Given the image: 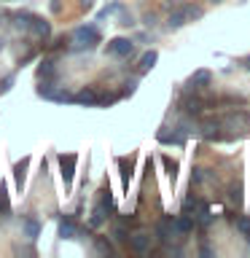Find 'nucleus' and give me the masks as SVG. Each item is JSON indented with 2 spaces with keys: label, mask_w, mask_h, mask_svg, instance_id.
I'll use <instances>...</instances> for the list:
<instances>
[{
  "label": "nucleus",
  "mask_w": 250,
  "mask_h": 258,
  "mask_svg": "<svg viewBox=\"0 0 250 258\" xmlns=\"http://www.w3.org/2000/svg\"><path fill=\"white\" fill-rule=\"evenodd\" d=\"M76 164H78V156L76 153H68V156H59V167H62V180L65 185H70L73 183V175H76Z\"/></svg>",
  "instance_id": "7ed1b4c3"
},
{
  "label": "nucleus",
  "mask_w": 250,
  "mask_h": 258,
  "mask_svg": "<svg viewBox=\"0 0 250 258\" xmlns=\"http://www.w3.org/2000/svg\"><path fill=\"white\" fill-rule=\"evenodd\" d=\"M175 221H172V218H161V221H159V226H156V237H159V242H169V239H172L175 237Z\"/></svg>",
  "instance_id": "423d86ee"
},
{
  "label": "nucleus",
  "mask_w": 250,
  "mask_h": 258,
  "mask_svg": "<svg viewBox=\"0 0 250 258\" xmlns=\"http://www.w3.org/2000/svg\"><path fill=\"white\" fill-rule=\"evenodd\" d=\"M105 218H108V207H105L102 202H100V205L94 207V213H92V221H89V226H92V229H97V226H102V223H105Z\"/></svg>",
  "instance_id": "2eb2a0df"
},
{
  "label": "nucleus",
  "mask_w": 250,
  "mask_h": 258,
  "mask_svg": "<svg viewBox=\"0 0 250 258\" xmlns=\"http://www.w3.org/2000/svg\"><path fill=\"white\" fill-rule=\"evenodd\" d=\"M129 247L135 250V253H148L151 250V237L148 234H143V231H137V234H129Z\"/></svg>",
  "instance_id": "39448f33"
},
{
  "label": "nucleus",
  "mask_w": 250,
  "mask_h": 258,
  "mask_svg": "<svg viewBox=\"0 0 250 258\" xmlns=\"http://www.w3.org/2000/svg\"><path fill=\"white\" fill-rule=\"evenodd\" d=\"M27 167H30V156H24L22 161H16L14 164V180H16V185H24V177H27Z\"/></svg>",
  "instance_id": "f8f14e48"
},
{
  "label": "nucleus",
  "mask_w": 250,
  "mask_h": 258,
  "mask_svg": "<svg viewBox=\"0 0 250 258\" xmlns=\"http://www.w3.org/2000/svg\"><path fill=\"white\" fill-rule=\"evenodd\" d=\"M183 110L189 113V116H202V110H205V100H199V97H185V100H183Z\"/></svg>",
  "instance_id": "6e6552de"
},
{
  "label": "nucleus",
  "mask_w": 250,
  "mask_h": 258,
  "mask_svg": "<svg viewBox=\"0 0 250 258\" xmlns=\"http://www.w3.org/2000/svg\"><path fill=\"white\" fill-rule=\"evenodd\" d=\"M229 197H231V202H234V205H242V188H239V183H237V185H231Z\"/></svg>",
  "instance_id": "b1692460"
},
{
  "label": "nucleus",
  "mask_w": 250,
  "mask_h": 258,
  "mask_svg": "<svg viewBox=\"0 0 250 258\" xmlns=\"http://www.w3.org/2000/svg\"><path fill=\"white\" fill-rule=\"evenodd\" d=\"M97 250H100V253H113V247L108 245V242H102V239H97Z\"/></svg>",
  "instance_id": "c85d7f7f"
},
{
  "label": "nucleus",
  "mask_w": 250,
  "mask_h": 258,
  "mask_svg": "<svg viewBox=\"0 0 250 258\" xmlns=\"http://www.w3.org/2000/svg\"><path fill=\"white\" fill-rule=\"evenodd\" d=\"M180 8H183V14H185V19H189V22H194V19H199V16H202V8H199V6L180 3Z\"/></svg>",
  "instance_id": "aec40b11"
},
{
  "label": "nucleus",
  "mask_w": 250,
  "mask_h": 258,
  "mask_svg": "<svg viewBox=\"0 0 250 258\" xmlns=\"http://www.w3.org/2000/svg\"><path fill=\"white\" fill-rule=\"evenodd\" d=\"M92 0H81V11H92Z\"/></svg>",
  "instance_id": "473e14b6"
},
{
  "label": "nucleus",
  "mask_w": 250,
  "mask_h": 258,
  "mask_svg": "<svg viewBox=\"0 0 250 258\" xmlns=\"http://www.w3.org/2000/svg\"><path fill=\"white\" fill-rule=\"evenodd\" d=\"M213 3H221V0H213Z\"/></svg>",
  "instance_id": "c9c22d12"
},
{
  "label": "nucleus",
  "mask_w": 250,
  "mask_h": 258,
  "mask_svg": "<svg viewBox=\"0 0 250 258\" xmlns=\"http://www.w3.org/2000/svg\"><path fill=\"white\" fill-rule=\"evenodd\" d=\"M118 167H121V180H124V185H129V177H132V169H135V159L132 156H129V159L121 156Z\"/></svg>",
  "instance_id": "4468645a"
},
{
  "label": "nucleus",
  "mask_w": 250,
  "mask_h": 258,
  "mask_svg": "<svg viewBox=\"0 0 250 258\" xmlns=\"http://www.w3.org/2000/svg\"><path fill=\"white\" fill-rule=\"evenodd\" d=\"M51 11H54V14L62 11V3H59V0H54V3H51Z\"/></svg>",
  "instance_id": "72a5a7b5"
},
{
  "label": "nucleus",
  "mask_w": 250,
  "mask_h": 258,
  "mask_svg": "<svg viewBox=\"0 0 250 258\" xmlns=\"http://www.w3.org/2000/svg\"><path fill=\"white\" fill-rule=\"evenodd\" d=\"M54 59H43V62H40L38 64V78H51L54 76Z\"/></svg>",
  "instance_id": "6ab92c4d"
},
{
  "label": "nucleus",
  "mask_w": 250,
  "mask_h": 258,
  "mask_svg": "<svg viewBox=\"0 0 250 258\" xmlns=\"http://www.w3.org/2000/svg\"><path fill=\"white\" fill-rule=\"evenodd\" d=\"M185 22H189V19H185V14H183V8H180V3H177V6H175V11H169L167 27H169V30H180V27H183Z\"/></svg>",
  "instance_id": "9d476101"
},
{
  "label": "nucleus",
  "mask_w": 250,
  "mask_h": 258,
  "mask_svg": "<svg viewBox=\"0 0 250 258\" xmlns=\"http://www.w3.org/2000/svg\"><path fill=\"white\" fill-rule=\"evenodd\" d=\"M156 59H159L156 51H145V54L140 56V73H148L153 64H156Z\"/></svg>",
  "instance_id": "a211bd4d"
},
{
  "label": "nucleus",
  "mask_w": 250,
  "mask_h": 258,
  "mask_svg": "<svg viewBox=\"0 0 250 258\" xmlns=\"http://www.w3.org/2000/svg\"><path fill=\"white\" fill-rule=\"evenodd\" d=\"M76 234H78V226L73 223L70 215H65L62 221H59V237H62V239H73Z\"/></svg>",
  "instance_id": "9b49d317"
},
{
  "label": "nucleus",
  "mask_w": 250,
  "mask_h": 258,
  "mask_svg": "<svg viewBox=\"0 0 250 258\" xmlns=\"http://www.w3.org/2000/svg\"><path fill=\"white\" fill-rule=\"evenodd\" d=\"M247 121H250V116H247Z\"/></svg>",
  "instance_id": "e433bc0d"
},
{
  "label": "nucleus",
  "mask_w": 250,
  "mask_h": 258,
  "mask_svg": "<svg viewBox=\"0 0 250 258\" xmlns=\"http://www.w3.org/2000/svg\"><path fill=\"white\" fill-rule=\"evenodd\" d=\"M14 19H16L14 24H16V27H19V30H30V24H32V14L22 11V14H16Z\"/></svg>",
  "instance_id": "412c9836"
},
{
  "label": "nucleus",
  "mask_w": 250,
  "mask_h": 258,
  "mask_svg": "<svg viewBox=\"0 0 250 258\" xmlns=\"http://www.w3.org/2000/svg\"><path fill=\"white\" fill-rule=\"evenodd\" d=\"M113 237H116L118 242H127L129 239V231H127V223H118L116 229H113Z\"/></svg>",
  "instance_id": "5701e85b"
},
{
  "label": "nucleus",
  "mask_w": 250,
  "mask_h": 258,
  "mask_svg": "<svg viewBox=\"0 0 250 258\" xmlns=\"http://www.w3.org/2000/svg\"><path fill=\"white\" fill-rule=\"evenodd\" d=\"M11 84H14V78H11V76H8V78H3V81H0V94H6V92H8V89H11Z\"/></svg>",
  "instance_id": "cd10ccee"
},
{
  "label": "nucleus",
  "mask_w": 250,
  "mask_h": 258,
  "mask_svg": "<svg viewBox=\"0 0 250 258\" xmlns=\"http://www.w3.org/2000/svg\"><path fill=\"white\" fill-rule=\"evenodd\" d=\"M73 40H76V48H94L97 43H100V32H97V27H78L76 32H73Z\"/></svg>",
  "instance_id": "f257e3e1"
},
{
  "label": "nucleus",
  "mask_w": 250,
  "mask_h": 258,
  "mask_svg": "<svg viewBox=\"0 0 250 258\" xmlns=\"http://www.w3.org/2000/svg\"><path fill=\"white\" fill-rule=\"evenodd\" d=\"M135 51V43L129 38H113V40H108V54H113V56H129Z\"/></svg>",
  "instance_id": "f03ea898"
},
{
  "label": "nucleus",
  "mask_w": 250,
  "mask_h": 258,
  "mask_svg": "<svg viewBox=\"0 0 250 258\" xmlns=\"http://www.w3.org/2000/svg\"><path fill=\"white\" fill-rule=\"evenodd\" d=\"M145 24L153 27V24H156V14H145Z\"/></svg>",
  "instance_id": "7c9ffc66"
},
{
  "label": "nucleus",
  "mask_w": 250,
  "mask_h": 258,
  "mask_svg": "<svg viewBox=\"0 0 250 258\" xmlns=\"http://www.w3.org/2000/svg\"><path fill=\"white\" fill-rule=\"evenodd\" d=\"M22 226H24V234H27L30 239H35L38 234H40V223L35 221V218H24V221H22Z\"/></svg>",
  "instance_id": "dca6fc26"
},
{
  "label": "nucleus",
  "mask_w": 250,
  "mask_h": 258,
  "mask_svg": "<svg viewBox=\"0 0 250 258\" xmlns=\"http://www.w3.org/2000/svg\"><path fill=\"white\" fill-rule=\"evenodd\" d=\"M73 102H78V105H97V92H94V89H81L78 94H73Z\"/></svg>",
  "instance_id": "ddd939ff"
},
{
  "label": "nucleus",
  "mask_w": 250,
  "mask_h": 258,
  "mask_svg": "<svg viewBox=\"0 0 250 258\" xmlns=\"http://www.w3.org/2000/svg\"><path fill=\"white\" fill-rule=\"evenodd\" d=\"M0 207L8 210V191H6V183H0Z\"/></svg>",
  "instance_id": "a878e982"
},
{
  "label": "nucleus",
  "mask_w": 250,
  "mask_h": 258,
  "mask_svg": "<svg viewBox=\"0 0 250 258\" xmlns=\"http://www.w3.org/2000/svg\"><path fill=\"white\" fill-rule=\"evenodd\" d=\"M100 202H102V205H105V207H108V210L113 207V197H110V191H108V188H105V191H102V199H100Z\"/></svg>",
  "instance_id": "bb28decb"
},
{
  "label": "nucleus",
  "mask_w": 250,
  "mask_h": 258,
  "mask_svg": "<svg viewBox=\"0 0 250 258\" xmlns=\"http://www.w3.org/2000/svg\"><path fill=\"white\" fill-rule=\"evenodd\" d=\"M242 64H245V68L250 70V54H247V56H242Z\"/></svg>",
  "instance_id": "f704fd0d"
},
{
  "label": "nucleus",
  "mask_w": 250,
  "mask_h": 258,
  "mask_svg": "<svg viewBox=\"0 0 250 258\" xmlns=\"http://www.w3.org/2000/svg\"><path fill=\"white\" fill-rule=\"evenodd\" d=\"M191 229H194L191 215H185V213H183L180 218H175V231H177V234H189Z\"/></svg>",
  "instance_id": "f3484780"
},
{
  "label": "nucleus",
  "mask_w": 250,
  "mask_h": 258,
  "mask_svg": "<svg viewBox=\"0 0 250 258\" xmlns=\"http://www.w3.org/2000/svg\"><path fill=\"white\" fill-rule=\"evenodd\" d=\"M161 161H164V169H167L169 180H175V177H177V164H175V161L169 159V156H164V159H161Z\"/></svg>",
  "instance_id": "4be33fe9"
},
{
  "label": "nucleus",
  "mask_w": 250,
  "mask_h": 258,
  "mask_svg": "<svg viewBox=\"0 0 250 258\" xmlns=\"http://www.w3.org/2000/svg\"><path fill=\"white\" fill-rule=\"evenodd\" d=\"M156 137H159V143H164V145H183V140H185V135L180 129H169V126L159 129Z\"/></svg>",
  "instance_id": "20e7f679"
},
{
  "label": "nucleus",
  "mask_w": 250,
  "mask_h": 258,
  "mask_svg": "<svg viewBox=\"0 0 250 258\" xmlns=\"http://www.w3.org/2000/svg\"><path fill=\"white\" fill-rule=\"evenodd\" d=\"M207 84H210V70H197L189 78V92H202Z\"/></svg>",
  "instance_id": "0eeeda50"
},
{
  "label": "nucleus",
  "mask_w": 250,
  "mask_h": 258,
  "mask_svg": "<svg viewBox=\"0 0 250 258\" xmlns=\"http://www.w3.org/2000/svg\"><path fill=\"white\" fill-rule=\"evenodd\" d=\"M121 24H124V27H132V24H135V19H132L129 14H124V16H121Z\"/></svg>",
  "instance_id": "c756f323"
},
{
  "label": "nucleus",
  "mask_w": 250,
  "mask_h": 258,
  "mask_svg": "<svg viewBox=\"0 0 250 258\" xmlns=\"http://www.w3.org/2000/svg\"><path fill=\"white\" fill-rule=\"evenodd\" d=\"M30 30L32 32H35V35L38 38H48V35H51V24H48L46 19H40V16H32V24H30Z\"/></svg>",
  "instance_id": "1a4fd4ad"
},
{
  "label": "nucleus",
  "mask_w": 250,
  "mask_h": 258,
  "mask_svg": "<svg viewBox=\"0 0 250 258\" xmlns=\"http://www.w3.org/2000/svg\"><path fill=\"white\" fill-rule=\"evenodd\" d=\"M127 89H124V94H132L135 92V86H137V81H129V84H124Z\"/></svg>",
  "instance_id": "2f4dec72"
},
{
  "label": "nucleus",
  "mask_w": 250,
  "mask_h": 258,
  "mask_svg": "<svg viewBox=\"0 0 250 258\" xmlns=\"http://www.w3.org/2000/svg\"><path fill=\"white\" fill-rule=\"evenodd\" d=\"M234 223H237V229L242 234H250V221H247V218H234Z\"/></svg>",
  "instance_id": "393cba45"
}]
</instances>
